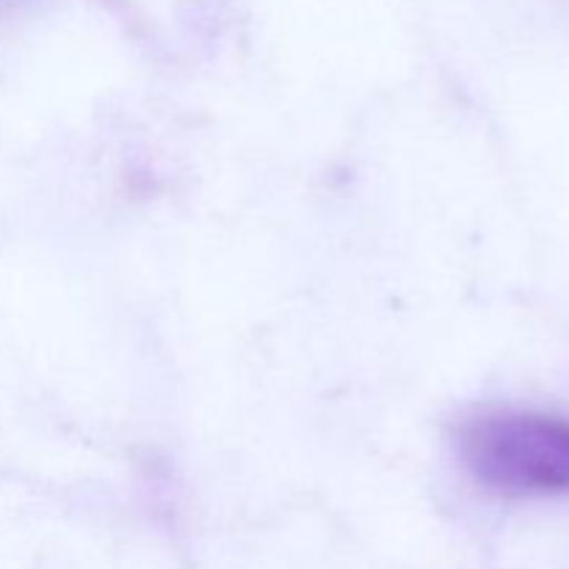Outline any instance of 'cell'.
<instances>
[{
  "instance_id": "6da1fadb",
  "label": "cell",
  "mask_w": 569,
  "mask_h": 569,
  "mask_svg": "<svg viewBox=\"0 0 569 569\" xmlns=\"http://www.w3.org/2000/svg\"><path fill=\"white\" fill-rule=\"evenodd\" d=\"M461 459L489 489L511 498L569 492V420L492 411L461 428Z\"/></svg>"
}]
</instances>
